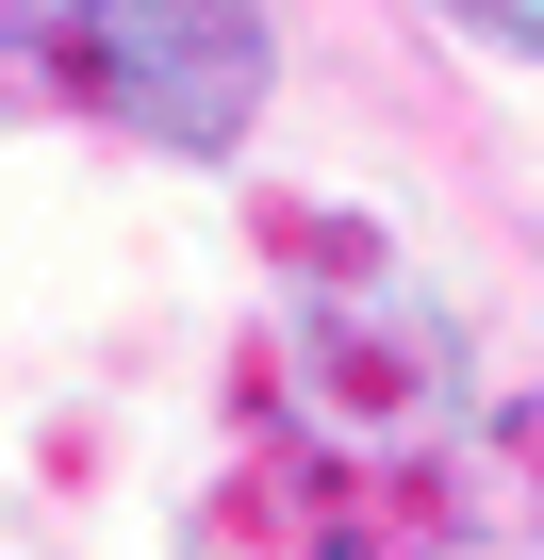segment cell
Masks as SVG:
<instances>
[{
  "mask_svg": "<svg viewBox=\"0 0 544 560\" xmlns=\"http://www.w3.org/2000/svg\"><path fill=\"white\" fill-rule=\"evenodd\" d=\"M478 34H511V50H544V0H462Z\"/></svg>",
  "mask_w": 544,
  "mask_h": 560,
  "instance_id": "7a4b0ae2",
  "label": "cell"
},
{
  "mask_svg": "<svg viewBox=\"0 0 544 560\" xmlns=\"http://www.w3.org/2000/svg\"><path fill=\"white\" fill-rule=\"evenodd\" d=\"M264 0H83V83L149 132V149H231L264 116Z\"/></svg>",
  "mask_w": 544,
  "mask_h": 560,
  "instance_id": "6da1fadb",
  "label": "cell"
}]
</instances>
